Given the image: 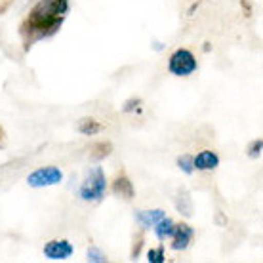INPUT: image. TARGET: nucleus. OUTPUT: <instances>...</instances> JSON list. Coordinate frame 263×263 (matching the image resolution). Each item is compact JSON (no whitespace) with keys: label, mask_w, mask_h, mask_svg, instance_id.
Listing matches in <instances>:
<instances>
[{"label":"nucleus","mask_w":263,"mask_h":263,"mask_svg":"<svg viewBox=\"0 0 263 263\" xmlns=\"http://www.w3.org/2000/svg\"><path fill=\"white\" fill-rule=\"evenodd\" d=\"M147 259H149V263H164V261H166V257H164V248L149 250V254H147Z\"/></svg>","instance_id":"15"},{"label":"nucleus","mask_w":263,"mask_h":263,"mask_svg":"<svg viewBox=\"0 0 263 263\" xmlns=\"http://www.w3.org/2000/svg\"><path fill=\"white\" fill-rule=\"evenodd\" d=\"M261 155V139L254 141V145L250 147V157H259Z\"/></svg>","instance_id":"18"},{"label":"nucleus","mask_w":263,"mask_h":263,"mask_svg":"<svg viewBox=\"0 0 263 263\" xmlns=\"http://www.w3.org/2000/svg\"><path fill=\"white\" fill-rule=\"evenodd\" d=\"M88 261H98V263H103L107 261L105 254L99 250V248H96V246H92L90 250H88Z\"/></svg>","instance_id":"16"},{"label":"nucleus","mask_w":263,"mask_h":263,"mask_svg":"<svg viewBox=\"0 0 263 263\" xmlns=\"http://www.w3.org/2000/svg\"><path fill=\"white\" fill-rule=\"evenodd\" d=\"M101 128H103V126L93 119H82L79 124V132L80 134H84V136H93V134L101 132Z\"/></svg>","instance_id":"12"},{"label":"nucleus","mask_w":263,"mask_h":263,"mask_svg":"<svg viewBox=\"0 0 263 263\" xmlns=\"http://www.w3.org/2000/svg\"><path fill=\"white\" fill-rule=\"evenodd\" d=\"M71 254H72V246H71V242H67V240H50V242L44 246V256H46L48 259H53V261L67 259Z\"/></svg>","instance_id":"5"},{"label":"nucleus","mask_w":263,"mask_h":263,"mask_svg":"<svg viewBox=\"0 0 263 263\" xmlns=\"http://www.w3.org/2000/svg\"><path fill=\"white\" fill-rule=\"evenodd\" d=\"M63 179V172L55 166H46V168H39L33 174H29L27 183L31 187H50V185H58Z\"/></svg>","instance_id":"4"},{"label":"nucleus","mask_w":263,"mask_h":263,"mask_svg":"<svg viewBox=\"0 0 263 263\" xmlns=\"http://www.w3.org/2000/svg\"><path fill=\"white\" fill-rule=\"evenodd\" d=\"M67 12V0H40L31 10L29 20L23 25V31L33 33L34 36L52 34L61 25V15Z\"/></svg>","instance_id":"1"},{"label":"nucleus","mask_w":263,"mask_h":263,"mask_svg":"<svg viewBox=\"0 0 263 263\" xmlns=\"http://www.w3.org/2000/svg\"><path fill=\"white\" fill-rule=\"evenodd\" d=\"M112 153V145L109 141H98L90 147V160H103Z\"/></svg>","instance_id":"10"},{"label":"nucleus","mask_w":263,"mask_h":263,"mask_svg":"<svg viewBox=\"0 0 263 263\" xmlns=\"http://www.w3.org/2000/svg\"><path fill=\"white\" fill-rule=\"evenodd\" d=\"M178 166L185 172V174H193V170H195L193 157H189V155H181V157L178 158Z\"/></svg>","instance_id":"14"},{"label":"nucleus","mask_w":263,"mask_h":263,"mask_svg":"<svg viewBox=\"0 0 263 263\" xmlns=\"http://www.w3.org/2000/svg\"><path fill=\"white\" fill-rule=\"evenodd\" d=\"M112 193H115V195H120V197L126 198V200H130V198L134 197V185H132L130 178L119 176V178L115 179V183H112Z\"/></svg>","instance_id":"9"},{"label":"nucleus","mask_w":263,"mask_h":263,"mask_svg":"<svg viewBox=\"0 0 263 263\" xmlns=\"http://www.w3.org/2000/svg\"><path fill=\"white\" fill-rule=\"evenodd\" d=\"M193 235H195V231L189 227L187 223H179L176 225V229H174V244H172V248L174 250H185L189 242H191Z\"/></svg>","instance_id":"6"},{"label":"nucleus","mask_w":263,"mask_h":263,"mask_svg":"<svg viewBox=\"0 0 263 263\" xmlns=\"http://www.w3.org/2000/svg\"><path fill=\"white\" fill-rule=\"evenodd\" d=\"M12 2H13V0H0V15L6 12L8 8L12 6Z\"/></svg>","instance_id":"19"},{"label":"nucleus","mask_w":263,"mask_h":263,"mask_svg":"<svg viewBox=\"0 0 263 263\" xmlns=\"http://www.w3.org/2000/svg\"><path fill=\"white\" fill-rule=\"evenodd\" d=\"M141 246H143V235L138 233L136 237H134V246H132V259H136L139 256V250H141Z\"/></svg>","instance_id":"17"},{"label":"nucleus","mask_w":263,"mask_h":263,"mask_svg":"<svg viewBox=\"0 0 263 263\" xmlns=\"http://www.w3.org/2000/svg\"><path fill=\"white\" fill-rule=\"evenodd\" d=\"M174 229H176L174 221H172V219H168L166 216L162 217V219H160L157 225H155V233H157V237L160 238V240H166V238H170L172 235H174Z\"/></svg>","instance_id":"11"},{"label":"nucleus","mask_w":263,"mask_h":263,"mask_svg":"<svg viewBox=\"0 0 263 263\" xmlns=\"http://www.w3.org/2000/svg\"><path fill=\"white\" fill-rule=\"evenodd\" d=\"M178 208H179V212H181L183 216H191V214H193V206H191V200H189V195H187V193H183V197L179 195Z\"/></svg>","instance_id":"13"},{"label":"nucleus","mask_w":263,"mask_h":263,"mask_svg":"<svg viewBox=\"0 0 263 263\" xmlns=\"http://www.w3.org/2000/svg\"><path fill=\"white\" fill-rule=\"evenodd\" d=\"M164 210H138L136 212V219L143 227H155V225L164 217Z\"/></svg>","instance_id":"8"},{"label":"nucleus","mask_w":263,"mask_h":263,"mask_svg":"<svg viewBox=\"0 0 263 263\" xmlns=\"http://www.w3.org/2000/svg\"><path fill=\"white\" fill-rule=\"evenodd\" d=\"M193 164L197 170H214L219 164V157L214 151H200L193 158Z\"/></svg>","instance_id":"7"},{"label":"nucleus","mask_w":263,"mask_h":263,"mask_svg":"<svg viewBox=\"0 0 263 263\" xmlns=\"http://www.w3.org/2000/svg\"><path fill=\"white\" fill-rule=\"evenodd\" d=\"M105 185V174H103V170L99 166H96V168L88 172L84 183L80 185V198L82 200H99V198H103Z\"/></svg>","instance_id":"2"},{"label":"nucleus","mask_w":263,"mask_h":263,"mask_svg":"<svg viewBox=\"0 0 263 263\" xmlns=\"http://www.w3.org/2000/svg\"><path fill=\"white\" fill-rule=\"evenodd\" d=\"M4 143H6V134H4V128L0 126V149L4 147Z\"/></svg>","instance_id":"20"},{"label":"nucleus","mask_w":263,"mask_h":263,"mask_svg":"<svg viewBox=\"0 0 263 263\" xmlns=\"http://www.w3.org/2000/svg\"><path fill=\"white\" fill-rule=\"evenodd\" d=\"M168 69L176 77H187L197 69V60L189 50H178V52L172 53L170 61H168Z\"/></svg>","instance_id":"3"}]
</instances>
